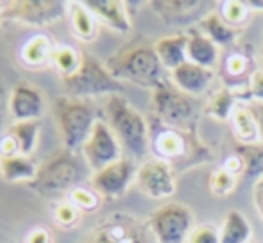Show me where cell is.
<instances>
[{
	"label": "cell",
	"mask_w": 263,
	"mask_h": 243,
	"mask_svg": "<svg viewBox=\"0 0 263 243\" xmlns=\"http://www.w3.org/2000/svg\"><path fill=\"white\" fill-rule=\"evenodd\" d=\"M54 50L55 47L47 36H34L22 49V61L27 66H43L45 63L52 61Z\"/></svg>",
	"instance_id": "cell-26"
},
{
	"label": "cell",
	"mask_w": 263,
	"mask_h": 243,
	"mask_svg": "<svg viewBox=\"0 0 263 243\" xmlns=\"http://www.w3.org/2000/svg\"><path fill=\"white\" fill-rule=\"evenodd\" d=\"M45 111L42 90L31 84H16L9 97V113L16 121L40 120Z\"/></svg>",
	"instance_id": "cell-15"
},
{
	"label": "cell",
	"mask_w": 263,
	"mask_h": 243,
	"mask_svg": "<svg viewBox=\"0 0 263 243\" xmlns=\"http://www.w3.org/2000/svg\"><path fill=\"white\" fill-rule=\"evenodd\" d=\"M136 183H138L140 190H142L147 197L156 198V200L172 197L177 190L176 174H174L172 165L163 159L145 161V163L138 168Z\"/></svg>",
	"instance_id": "cell-12"
},
{
	"label": "cell",
	"mask_w": 263,
	"mask_h": 243,
	"mask_svg": "<svg viewBox=\"0 0 263 243\" xmlns=\"http://www.w3.org/2000/svg\"><path fill=\"white\" fill-rule=\"evenodd\" d=\"M188 243H220V231L211 224L195 226L190 233Z\"/></svg>",
	"instance_id": "cell-32"
},
{
	"label": "cell",
	"mask_w": 263,
	"mask_h": 243,
	"mask_svg": "<svg viewBox=\"0 0 263 243\" xmlns=\"http://www.w3.org/2000/svg\"><path fill=\"white\" fill-rule=\"evenodd\" d=\"M231 129L236 138V143H258L260 141V129L258 121L251 111L249 104H238L233 111L231 118Z\"/></svg>",
	"instance_id": "cell-21"
},
{
	"label": "cell",
	"mask_w": 263,
	"mask_h": 243,
	"mask_svg": "<svg viewBox=\"0 0 263 243\" xmlns=\"http://www.w3.org/2000/svg\"><path fill=\"white\" fill-rule=\"evenodd\" d=\"M77 211H79V209L70 200L65 202V204H59L58 209H55V220H58V224H61V226L72 227L77 220Z\"/></svg>",
	"instance_id": "cell-35"
},
{
	"label": "cell",
	"mask_w": 263,
	"mask_h": 243,
	"mask_svg": "<svg viewBox=\"0 0 263 243\" xmlns=\"http://www.w3.org/2000/svg\"><path fill=\"white\" fill-rule=\"evenodd\" d=\"M261 56H263V47H261Z\"/></svg>",
	"instance_id": "cell-42"
},
{
	"label": "cell",
	"mask_w": 263,
	"mask_h": 243,
	"mask_svg": "<svg viewBox=\"0 0 263 243\" xmlns=\"http://www.w3.org/2000/svg\"><path fill=\"white\" fill-rule=\"evenodd\" d=\"M7 109H9V100L6 98V88H4L2 80H0V131H2V125L6 121Z\"/></svg>",
	"instance_id": "cell-39"
},
{
	"label": "cell",
	"mask_w": 263,
	"mask_h": 243,
	"mask_svg": "<svg viewBox=\"0 0 263 243\" xmlns=\"http://www.w3.org/2000/svg\"><path fill=\"white\" fill-rule=\"evenodd\" d=\"M249 243H254V241H249Z\"/></svg>",
	"instance_id": "cell-43"
},
{
	"label": "cell",
	"mask_w": 263,
	"mask_h": 243,
	"mask_svg": "<svg viewBox=\"0 0 263 243\" xmlns=\"http://www.w3.org/2000/svg\"><path fill=\"white\" fill-rule=\"evenodd\" d=\"M254 202H256V208H258V213L263 218V190H256L254 193Z\"/></svg>",
	"instance_id": "cell-40"
},
{
	"label": "cell",
	"mask_w": 263,
	"mask_h": 243,
	"mask_svg": "<svg viewBox=\"0 0 263 243\" xmlns=\"http://www.w3.org/2000/svg\"><path fill=\"white\" fill-rule=\"evenodd\" d=\"M235 154L243 163V175L260 181L263 177V143H236Z\"/></svg>",
	"instance_id": "cell-23"
},
{
	"label": "cell",
	"mask_w": 263,
	"mask_h": 243,
	"mask_svg": "<svg viewBox=\"0 0 263 243\" xmlns=\"http://www.w3.org/2000/svg\"><path fill=\"white\" fill-rule=\"evenodd\" d=\"M251 111H253L254 118L258 121V129H260V141L263 143V104L261 102H251L249 104Z\"/></svg>",
	"instance_id": "cell-37"
},
{
	"label": "cell",
	"mask_w": 263,
	"mask_h": 243,
	"mask_svg": "<svg viewBox=\"0 0 263 243\" xmlns=\"http://www.w3.org/2000/svg\"><path fill=\"white\" fill-rule=\"evenodd\" d=\"M81 61H83V54H79L72 47H59V49L54 50L52 63L63 77L73 75L79 70Z\"/></svg>",
	"instance_id": "cell-29"
},
{
	"label": "cell",
	"mask_w": 263,
	"mask_h": 243,
	"mask_svg": "<svg viewBox=\"0 0 263 243\" xmlns=\"http://www.w3.org/2000/svg\"><path fill=\"white\" fill-rule=\"evenodd\" d=\"M153 109L161 124L183 131H190L199 116V102L177 90L170 79L153 91Z\"/></svg>",
	"instance_id": "cell-7"
},
{
	"label": "cell",
	"mask_w": 263,
	"mask_h": 243,
	"mask_svg": "<svg viewBox=\"0 0 263 243\" xmlns=\"http://www.w3.org/2000/svg\"><path fill=\"white\" fill-rule=\"evenodd\" d=\"M55 120H58L59 131L63 136L65 149L73 150L83 149L88 141L95 124L99 120V109L91 100H81V98L61 97L55 100L54 106Z\"/></svg>",
	"instance_id": "cell-4"
},
{
	"label": "cell",
	"mask_w": 263,
	"mask_h": 243,
	"mask_svg": "<svg viewBox=\"0 0 263 243\" xmlns=\"http://www.w3.org/2000/svg\"><path fill=\"white\" fill-rule=\"evenodd\" d=\"M66 6L68 4L61 0H16L0 11V20L27 25H49L65 14Z\"/></svg>",
	"instance_id": "cell-10"
},
{
	"label": "cell",
	"mask_w": 263,
	"mask_h": 243,
	"mask_svg": "<svg viewBox=\"0 0 263 243\" xmlns=\"http://www.w3.org/2000/svg\"><path fill=\"white\" fill-rule=\"evenodd\" d=\"M84 177V168L73 150L63 149L43 161L38 175L29 186L43 197L72 193Z\"/></svg>",
	"instance_id": "cell-3"
},
{
	"label": "cell",
	"mask_w": 263,
	"mask_h": 243,
	"mask_svg": "<svg viewBox=\"0 0 263 243\" xmlns=\"http://www.w3.org/2000/svg\"><path fill=\"white\" fill-rule=\"evenodd\" d=\"M107 125L117 136L129 159H143L151 149V129L147 120L133 108L124 95H111L104 102Z\"/></svg>",
	"instance_id": "cell-1"
},
{
	"label": "cell",
	"mask_w": 263,
	"mask_h": 243,
	"mask_svg": "<svg viewBox=\"0 0 263 243\" xmlns=\"http://www.w3.org/2000/svg\"><path fill=\"white\" fill-rule=\"evenodd\" d=\"M107 70L115 79L129 80L140 88L156 90L166 79L154 45H135L107 59Z\"/></svg>",
	"instance_id": "cell-2"
},
{
	"label": "cell",
	"mask_w": 263,
	"mask_h": 243,
	"mask_svg": "<svg viewBox=\"0 0 263 243\" xmlns=\"http://www.w3.org/2000/svg\"><path fill=\"white\" fill-rule=\"evenodd\" d=\"M236 106L238 104H236V97L233 93V90L222 88L210 98L208 106H206V113L217 120H229Z\"/></svg>",
	"instance_id": "cell-28"
},
{
	"label": "cell",
	"mask_w": 263,
	"mask_h": 243,
	"mask_svg": "<svg viewBox=\"0 0 263 243\" xmlns=\"http://www.w3.org/2000/svg\"><path fill=\"white\" fill-rule=\"evenodd\" d=\"M83 243H156V240L147 222L125 213H115L95 226Z\"/></svg>",
	"instance_id": "cell-9"
},
{
	"label": "cell",
	"mask_w": 263,
	"mask_h": 243,
	"mask_svg": "<svg viewBox=\"0 0 263 243\" xmlns=\"http://www.w3.org/2000/svg\"><path fill=\"white\" fill-rule=\"evenodd\" d=\"M83 156L86 165L93 172L102 170L115 161L122 159V147L107 121L99 120L95 124L90 138L83 145Z\"/></svg>",
	"instance_id": "cell-11"
},
{
	"label": "cell",
	"mask_w": 263,
	"mask_h": 243,
	"mask_svg": "<svg viewBox=\"0 0 263 243\" xmlns=\"http://www.w3.org/2000/svg\"><path fill=\"white\" fill-rule=\"evenodd\" d=\"M95 20L97 18L91 14V11L84 4H70V24H72L77 38H81L83 42H91L97 34V22Z\"/></svg>",
	"instance_id": "cell-25"
},
{
	"label": "cell",
	"mask_w": 263,
	"mask_h": 243,
	"mask_svg": "<svg viewBox=\"0 0 263 243\" xmlns=\"http://www.w3.org/2000/svg\"><path fill=\"white\" fill-rule=\"evenodd\" d=\"M40 120H32V121H14L9 127L7 134L14 139V143L18 145L22 156H27L34 150L36 141H38V132H40Z\"/></svg>",
	"instance_id": "cell-27"
},
{
	"label": "cell",
	"mask_w": 263,
	"mask_h": 243,
	"mask_svg": "<svg viewBox=\"0 0 263 243\" xmlns=\"http://www.w3.org/2000/svg\"><path fill=\"white\" fill-rule=\"evenodd\" d=\"M251 224L240 211H229L220 229V243H249Z\"/></svg>",
	"instance_id": "cell-24"
},
{
	"label": "cell",
	"mask_w": 263,
	"mask_h": 243,
	"mask_svg": "<svg viewBox=\"0 0 263 243\" xmlns=\"http://www.w3.org/2000/svg\"><path fill=\"white\" fill-rule=\"evenodd\" d=\"M247 66H249V63H247V57L243 56V54H240V52L229 54V57L224 63L226 72L229 73V77H231V79H240V77L246 75Z\"/></svg>",
	"instance_id": "cell-34"
},
{
	"label": "cell",
	"mask_w": 263,
	"mask_h": 243,
	"mask_svg": "<svg viewBox=\"0 0 263 243\" xmlns=\"http://www.w3.org/2000/svg\"><path fill=\"white\" fill-rule=\"evenodd\" d=\"M249 91L254 102H261L263 104V70H258L251 75L249 79Z\"/></svg>",
	"instance_id": "cell-36"
},
{
	"label": "cell",
	"mask_w": 263,
	"mask_h": 243,
	"mask_svg": "<svg viewBox=\"0 0 263 243\" xmlns=\"http://www.w3.org/2000/svg\"><path fill=\"white\" fill-rule=\"evenodd\" d=\"M256 190H263V177L260 181H256Z\"/></svg>",
	"instance_id": "cell-41"
},
{
	"label": "cell",
	"mask_w": 263,
	"mask_h": 243,
	"mask_svg": "<svg viewBox=\"0 0 263 243\" xmlns=\"http://www.w3.org/2000/svg\"><path fill=\"white\" fill-rule=\"evenodd\" d=\"M147 227L156 243H184L194 231L195 218L188 206L168 202L149 216Z\"/></svg>",
	"instance_id": "cell-8"
},
{
	"label": "cell",
	"mask_w": 263,
	"mask_h": 243,
	"mask_svg": "<svg viewBox=\"0 0 263 243\" xmlns=\"http://www.w3.org/2000/svg\"><path fill=\"white\" fill-rule=\"evenodd\" d=\"M201 31L204 36H208L211 42L217 47H229L236 42V36H238V31L233 27H229L224 20L220 18V14L217 11L210 13L208 16H204L201 22Z\"/></svg>",
	"instance_id": "cell-22"
},
{
	"label": "cell",
	"mask_w": 263,
	"mask_h": 243,
	"mask_svg": "<svg viewBox=\"0 0 263 243\" xmlns=\"http://www.w3.org/2000/svg\"><path fill=\"white\" fill-rule=\"evenodd\" d=\"M27 243H50V233L47 229H36L29 234Z\"/></svg>",
	"instance_id": "cell-38"
},
{
	"label": "cell",
	"mask_w": 263,
	"mask_h": 243,
	"mask_svg": "<svg viewBox=\"0 0 263 243\" xmlns=\"http://www.w3.org/2000/svg\"><path fill=\"white\" fill-rule=\"evenodd\" d=\"M236 177H238V175L229 172L228 168H224V167L217 168V170H213L210 175V181H208L210 191L215 197H228V195H231L233 191H235L236 181H238Z\"/></svg>",
	"instance_id": "cell-31"
},
{
	"label": "cell",
	"mask_w": 263,
	"mask_h": 243,
	"mask_svg": "<svg viewBox=\"0 0 263 243\" xmlns=\"http://www.w3.org/2000/svg\"><path fill=\"white\" fill-rule=\"evenodd\" d=\"M70 202L76 206L77 209H84V211H93L99 206V193L88 191L84 188H76L70 195Z\"/></svg>",
	"instance_id": "cell-33"
},
{
	"label": "cell",
	"mask_w": 263,
	"mask_h": 243,
	"mask_svg": "<svg viewBox=\"0 0 263 243\" xmlns=\"http://www.w3.org/2000/svg\"><path fill=\"white\" fill-rule=\"evenodd\" d=\"M186 57L194 65L213 70V66L218 61V47L211 42L208 36L202 34V32L192 31L188 34Z\"/></svg>",
	"instance_id": "cell-19"
},
{
	"label": "cell",
	"mask_w": 263,
	"mask_h": 243,
	"mask_svg": "<svg viewBox=\"0 0 263 243\" xmlns=\"http://www.w3.org/2000/svg\"><path fill=\"white\" fill-rule=\"evenodd\" d=\"M213 70L202 68V66L194 65L190 61H186L177 70L170 72V80H172L174 86L183 93L190 95V97H197V95L208 91L210 84L213 83Z\"/></svg>",
	"instance_id": "cell-16"
},
{
	"label": "cell",
	"mask_w": 263,
	"mask_h": 243,
	"mask_svg": "<svg viewBox=\"0 0 263 243\" xmlns=\"http://www.w3.org/2000/svg\"><path fill=\"white\" fill-rule=\"evenodd\" d=\"M0 174L7 183H29L38 175V167L27 156H0Z\"/></svg>",
	"instance_id": "cell-20"
},
{
	"label": "cell",
	"mask_w": 263,
	"mask_h": 243,
	"mask_svg": "<svg viewBox=\"0 0 263 243\" xmlns=\"http://www.w3.org/2000/svg\"><path fill=\"white\" fill-rule=\"evenodd\" d=\"M249 11L251 9L247 2H238V0H226L218 7L220 18L233 29L240 27L249 20Z\"/></svg>",
	"instance_id": "cell-30"
},
{
	"label": "cell",
	"mask_w": 263,
	"mask_h": 243,
	"mask_svg": "<svg viewBox=\"0 0 263 243\" xmlns=\"http://www.w3.org/2000/svg\"><path fill=\"white\" fill-rule=\"evenodd\" d=\"M63 84L68 91V97L81 100H90L91 97L101 95H122L125 91L124 83L115 79L107 66L90 54H83L79 70L73 75L63 77Z\"/></svg>",
	"instance_id": "cell-5"
},
{
	"label": "cell",
	"mask_w": 263,
	"mask_h": 243,
	"mask_svg": "<svg viewBox=\"0 0 263 243\" xmlns=\"http://www.w3.org/2000/svg\"><path fill=\"white\" fill-rule=\"evenodd\" d=\"M151 6L166 25H186L192 22H201L213 13V6L217 4L206 0H154Z\"/></svg>",
	"instance_id": "cell-14"
},
{
	"label": "cell",
	"mask_w": 263,
	"mask_h": 243,
	"mask_svg": "<svg viewBox=\"0 0 263 243\" xmlns=\"http://www.w3.org/2000/svg\"><path fill=\"white\" fill-rule=\"evenodd\" d=\"M136 174L138 170H136L133 159L122 157V159L111 163L109 167L95 172L91 177V186H93L95 193L102 195V197L118 198L127 191L133 179H136Z\"/></svg>",
	"instance_id": "cell-13"
},
{
	"label": "cell",
	"mask_w": 263,
	"mask_h": 243,
	"mask_svg": "<svg viewBox=\"0 0 263 243\" xmlns=\"http://www.w3.org/2000/svg\"><path fill=\"white\" fill-rule=\"evenodd\" d=\"M186 45H188V36L186 34H174L168 38H161L154 43V50H156L159 61H161L165 70H177L181 65L188 61L186 57Z\"/></svg>",
	"instance_id": "cell-18"
},
{
	"label": "cell",
	"mask_w": 263,
	"mask_h": 243,
	"mask_svg": "<svg viewBox=\"0 0 263 243\" xmlns=\"http://www.w3.org/2000/svg\"><path fill=\"white\" fill-rule=\"evenodd\" d=\"M158 125L154 132L151 134V149L158 156V159H163L166 163L170 161H186L190 167L202 159H210V152L206 147L195 139L192 131L183 129H174L161 124L158 118Z\"/></svg>",
	"instance_id": "cell-6"
},
{
	"label": "cell",
	"mask_w": 263,
	"mask_h": 243,
	"mask_svg": "<svg viewBox=\"0 0 263 243\" xmlns=\"http://www.w3.org/2000/svg\"><path fill=\"white\" fill-rule=\"evenodd\" d=\"M83 4L91 11L95 18L104 22L107 27L118 32L131 31V22H129L124 2H118V0H86Z\"/></svg>",
	"instance_id": "cell-17"
}]
</instances>
